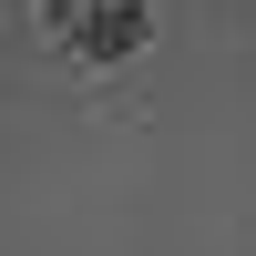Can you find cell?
Masks as SVG:
<instances>
[{"label": "cell", "instance_id": "1", "mask_svg": "<svg viewBox=\"0 0 256 256\" xmlns=\"http://www.w3.org/2000/svg\"><path fill=\"white\" fill-rule=\"evenodd\" d=\"M52 31H72L82 62H123L144 41V10L134 0H52Z\"/></svg>", "mask_w": 256, "mask_h": 256}]
</instances>
